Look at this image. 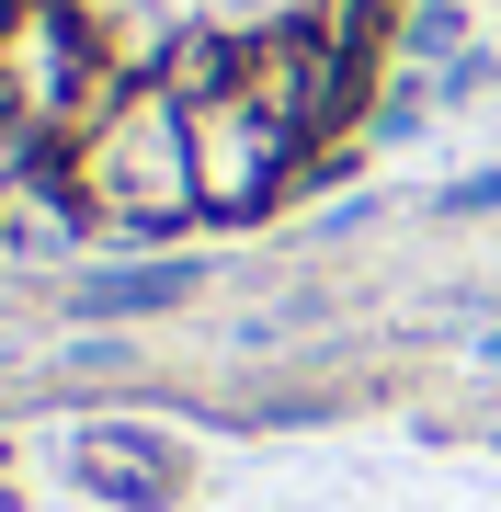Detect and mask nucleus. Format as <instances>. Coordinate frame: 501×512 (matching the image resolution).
Wrapping results in <instances>:
<instances>
[{"instance_id": "f257e3e1", "label": "nucleus", "mask_w": 501, "mask_h": 512, "mask_svg": "<svg viewBox=\"0 0 501 512\" xmlns=\"http://www.w3.org/2000/svg\"><path fill=\"white\" fill-rule=\"evenodd\" d=\"M57 171H69L80 217L114 228V239H171V228L205 217V194H194V114H183V92H171L160 69H137V92L114 103L92 137L57 148Z\"/></svg>"}, {"instance_id": "f03ea898", "label": "nucleus", "mask_w": 501, "mask_h": 512, "mask_svg": "<svg viewBox=\"0 0 501 512\" xmlns=\"http://www.w3.org/2000/svg\"><path fill=\"white\" fill-rule=\"evenodd\" d=\"M183 114H194V194H205V217H262L274 194L308 183V137L285 126V114H262L240 80H228L217 103H183Z\"/></svg>"}, {"instance_id": "7ed1b4c3", "label": "nucleus", "mask_w": 501, "mask_h": 512, "mask_svg": "<svg viewBox=\"0 0 501 512\" xmlns=\"http://www.w3.org/2000/svg\"><path fill=\"white\" fill-rule=\"evenodd\" d=\"M80 478L114 490V501H171V490H183V456L149 444V433H92V444H80Z\"/></svg>"}, {"instance_id": "20e7f679", "label": "nucleus", "mask_w": 501, "mask_h": 512, "mask_svg": "<svg viewBox=\"0 0 501 512\" xmlns=\"http://www.w3.org/2000/svg\"><path fill=\"white\" fill-rule=\"evenodd\" d=\"M171 296H183V274H171V262H149V274H126V285H103L92 308H171Z\"/></svg>"}]
</instances>
